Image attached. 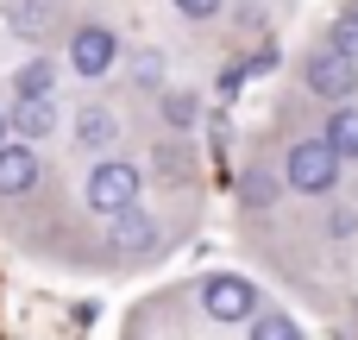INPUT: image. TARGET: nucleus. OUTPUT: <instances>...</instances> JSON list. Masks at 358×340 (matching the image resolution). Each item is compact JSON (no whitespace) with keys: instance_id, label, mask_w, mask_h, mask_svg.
<instances>
[{"instance_id":"f257e3e1","label":"nucleus","mask_w":358,"mask_h":340,"mask_svg":"<svg viewBox=\"0 0 358 340\" xmlns=\"http://www.w3.org/2000/svg\"><path fill=\"white\" fill-rule=\"evenodd\" d=\"M283 189H296V196H334L340 189V151L327 145V132H302V139H289V151H283Z\"/></svg>"},{"instance_id":"f03ea898","label":"nucleus","mask_w":358,"mask_h":340,"mask_svg":"<svg viewBox=\"0 0 358 340\" xmlns=\"http://www.w3.org/2000/svg\"><path fill=\"white\" fill-rule=\"evenodd\" d=\"M138 189H145V170L132 164V158H120V151H107L94 170H88V183H82V202L94 208V215H120V208H132L138 202Z\"/></svg>"},{"instance_id":"7ed1b4c3","label":"nucleus","mask_w":358,"mask_h":340,"mask_svg":"<svg viewBox=\"0 0 358 340\" xmlns=\"http://www.w3.org/2000/svg\"><path fill=\"white\" fill-rule=\"evenodd\" d=\"M63 57H69V69H76L82 82H101V76L126 57V44H120V32H113V25L82 19V25L69 32V50H63Z\"/></svg>"},{"instance_id":"20e7f679","label":"nucleus","mask_w":358,"mask_h":340,"mask_svg":"<svg viewBox=\"0 0 358 340\" xmlns=\"http://www.w3.org/2000/svg\"><path fill=\"white\" fill-rule=\"evenodd\" d=\"M302 88L321 95V101H352V95H358V63H352V57H340L334 44H321V50L302 57Z\"/></svg>"},{"instance_id":"39448f33","label":"nucleus","mask_w":358,"mask_h":340,"mask_svg":"<svg viewBox=\"0 0 358 340\" xmlns=\"http://www.w3.org/2000/svg\"><path fill=\"white\" fill-rule=\"evenodd\" d=\"M157 215H145L138 202L132 208H120L113 215V233H107V265H138V259H151L157 252Z\"/></svg>"},{"instance_id":"423d86ee","label":"nucleus","mask_w":358,"mask_h":340,"mask_svg":"<svg viewBox=\"0 0 358 340\" xmlns=\"http://www.w3.org/2000/svg\"><path fill=\"white\" fill-rule=\"evenodd\" d=\"M201 309L214 322H252L258 315V284L239 278V271H214V278H201Z\"/></svg>"},{"instance_id":"0eeeda50","label":"nucleus","mask_w":358,"mask_h":340,"mask_svg":"<svg viewBox=\"0 0 358 340\" xmlns=\"http://www.w3.org/2000/svg\"><path fill=\"white\" fill-rule=\"evenodd\" d=\"M44 183V158H38V145H25V139H0V202H25L31 189Z\"/></svg>"},{"instance_id":"6e6552de","label":"nucleus","mask_w":358,"mask_h":340,"mask_svg":"<svg viewBox=\"0 0 358 340\" xmlns=\"http://www.w3.org/2000/svg\"><path fill=\"white\" fill-rule=\"evenodd\" d=\"M0 19H6V32L25 38V44H50L57 25H63L57 0H0Z\"/></svg>"},{"instance_id":"1a4fd4ad","label":"nucleus","mask_w":358,"mask_h":340,"mask_svg":"<svg viewBox=\"0 0 358 340\" xmlns=\"http://www.w3.org/2000/svg\"><path fill=\"white\" fill-rule=\"evenodd\" d=\"M6 126H13L25 145H38V139H50V132L63 126V107H57V95H19L13 114H6Z\"/></svg>"},{"instance_id":"9d476101","label":"nucleus","mask_w":358,"mask_h":340,"mask_svg":"<svg viewBox=\"0 0 358 340\" xmlns=\"http://www.w3.org/2000/svg\"><path fill=\"white\" fill-rule=\"evenodd\" d=\"M76 145L107 158V151L120 145V114H113V107H101V101H88V107L76 114Z\"/></svg>"},{"instance_id":"9b49d317","label":"nucleus","mask_w":358,"mask_h":340,"mask_svg":"<svg viewBox=\"0 0 358 340\" xmlns=\"http://www.w3.org/2000/svg\"><path fill=\"white\" fill-rule=\"evenodd\" d=\"M277 189H283V170L258 158V164H245V183H239V208H245V215H264V208L277 202Z\"/></svg>"},{"instance_id":"f8f14e48","label":"nucleus","mask_w":358,"mask_h":340,"mask_svg":"<svg viewBox=\"0 0 358 340\" xmlns=\"http://www.w3.org/2000/svg\"><path fill=\"white\" fill-rule=\"evenodd\" d=\"M327 145L340 151V164H358V101H334V114H327Z\"/></svg>"},{"instance_id":"ddd939ff","label":"nucleus","mask_w":358,"mask_h":340,"mask_svg":"<svg viewBox=\"0 0 358 340\" xmlns=\"http://www.w3.org/2000/svg\"><path fill=\"white\" fill-rule=\"evenodd\" d=\"M126 76H132V88L164 95V82H170V57H164V50H132V57H126Z\"/></svg>"},{"instance_id":"4468645a","label":"nucleus","mask_w":358,"mask_h":340,"mask_svg":"<svg viewBox=\"0 0 358 340\" xmlns=\"http://www.w3.org/2000/svg\"><path fill=\"white\" fill-rule=\"evenodd\" d=\"M19 95H57V63H50V57L19 63V69H13V101H19Z\"/></svg>"},{"instance_id":"2eb2a0df","label":"nucleus","mask_w":358,"mask_h":340,"mask_svg":"<svg viewBox=\"0 0 358 340\" xmlns=\"http://www.w3.org/2000/svg\"><path fill=\"white\" fill-rule=\"evenodd\" d=\"M157 114H164V126H170V132H189V126H195V114H201V101H195L189 88H164V95H157Z\"/></svg>"},{"instance_id":"dca6fc26","label":"nucleus","mask_w":358,"mask_h":340,"mask_svg":"<svg viewBox=\"0 0 358 340\" xmlns=\"http://www.w3.org/2000/svg\"><path fill=\"white\" fill-rule=\"evenodd\" d=\"M327 44H334L340 57H352V63H358V0L334 13V25H327Z\"/></svg>"},{"instance_id":"f3484780","label":"nucleus","mask_w":358,"mask_h":340,"mask_svg":"<svg viewBox=\"0 0 358 340\" xmlns=\"http://www.w3.org/2000/svg\"><path fill=\"white\" fill-rule=\"evenodd\" d=\"M245 328H252L245 340H302V328H296V322H289L283 309H264V315H252Z\"/></svg>"},{"instance_id":"a211bd4d","label":"nucleus","mask_w":358,"mask_h":340,"mask_svg":"<svg viewBox=\"0 0 358 340\" xmlns=\"http://www.w3.org/2000/svg\"><path fill=\"white\" fill-rule=\"evenodd\" d=\"M170 6H176L182 19H195V25H201V19H214V13H227V0H170Z\"/></svg>"},{"instance_id":"6ab92c4d","label":"nucleus","mask_w":358,"mask_h":340,"mask_svg":"<svg viewBox=\"0 0 358 340\" xmlns=\"http://www.w3.org/2000/svg\"><path fill=\"white\" fill-rule=\"evenodd\" d=\"M233 19H239L245 32H264V25H271V13H264L258 0H239V13H233Z\"/></svg>"},{"instance_id":"aec40b11","label":"nucleus","mask_w":358,"mask_h":340,"mask_svg":"<svg viewBox=\"0 0 358 340\" xmlns=\"http://www.w3.org/2000/svg\"><path fill=\"white\" fill-rule=\"evenodd\" d=\"M271 69H277V44L264 38V50H252V57H245V76H271Z\"/></svg>"},{"instance_id":"412c9836","label":"nucleus","mask_w":358,"mask_h":340,"mask_svg":"<svg viewBox=\"0 0 358 340\" xmlns=\"http://www.w3.org/2000/svg\"><path fill=\"white\" fill-rule=\"evenodd\" d=\"M0 139H6V107H0Z\"/></svg>"}]
</instances>
